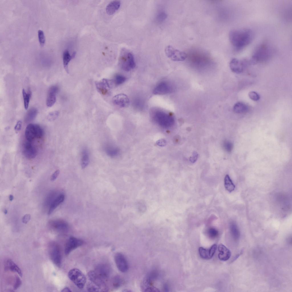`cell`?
<instances>
[{
	"instance_id": "6da1fadb",
	"label": "cell",
	"mask_w": 292,
	"mask_h": 292,
	"mask_svg": "<svg viewBox=\"0 0 292 292\" xmlns=\"http://www.w3.org/2000/svg\"><path fill=\"white\" fill-rule=\"evenodd\" d=\"M254 36L253 31L246 28L231 30L229 34L230 41L235 51L238 52L250 44Z\"/></svg>"
},
{
	"instance_id": "7a4b0ae2",
	"label": "cell",
	"mask_w": 292,
	"mask_h": 292,
	"mask_svg": "<svg viewBox=\"0 0 292 292\" xmlns=\"http://www.w3.org/2000/svg\"><path fill=\"white\" fill-rule=\"evenodd\" d=\"M273 50L271 46L265 43H261L255 48L250 59L251 63L255 64L265 62L271 58Z\"/></svg>"
},
{
	"instance_id": "3957f363",
	"label": "cell",
	"mask_w": 292,
	"mask_h": 292,
	"mask_svg": "<svg viewBox=\"0 0 292 292\" xmlns=\"http://www.w3.org/2000/svg\"><path fill=\"white\" fill-rule=\"evenodd\" d=\"M151 113L153 120L162 127L169 128L174 124V117L171 113L161 109L155 108L152 109Z\"/></svg>"
},
{
	"instance_id": "277c9868",
	"label": "cell",
	"mask_w": 292,
	"mask_h": 292,
	"mask_svg": "<svg viewBox=\"0 0 292 292\" xmlns=\"http://www.w3.org/2000/svg\"><path fill=\"white\" fill-rule=\"evenodd\" d=\"M121 68L126 71H129L135 66L133 55L129 51L124 49L121 50L119 60Z\"/></svg>"
},
{
	"instance_id": "5b68a950",
	"label": "cell",
	"mask_w": 292,
	"mask_h": 292,
	"mask_svg": "<svg viewBox=\"0 0 292 292\" xmlns=\"http://www.w3.org/2000/svg\"><path fill=\"white\" fill-rule=\"evenodd\" d=\"M69 279L79 288H83L86 281V277L79 269L73 268L70 270L68 273Z\"/></svg>"
},
{
	"instance_id": "8992f818",
	"label": "cell",
	"mask_w": 292,
	"mask_h": 292,
	"mask_svg": "<svg viewBox=\"0 0 292 292\" xmlns=\"http://www.w3.org/2000/svg\"><path fill=\"white\" fill-rule=\"evenodd\" d=\"M49 253L52 262L58 267L61 266L62 256L59 246L55 243L50 244L49 248Z\"/></svg>"
},
{
	"instance_id": "52a82bcc",
	"label": "cell",
	"mask_w": 292,
	"mask_h": 292,
	"mask_svg": "<svg viewBox=\"0 0 292 292\" xmlns=\"http://www.w3.org/2000/svg\"><path fill=\"white\" fill-rule=\"evenodd\" d=\"M165 52L167 57L175 61H183L187 57L185 52L175 49L170 45L166 47Z\"/></svg>"
},
{
	"instance_id": "ba28073f",
	"label": "cell",
	"mask_w": 292,
	"mask_h": 292,
	"mask_svg": "<svg viewBox=\"0 0 292 292\" xmlns=\"http://www.w3.org/2000/svg\"><path fill=\"white\" fill-rule=\"evenodd\" d=\"M88 275L90 282L99 288L101 291H107V287L105 281L100 278L94 271H89Z\"/></svg>"
},
{
	"instance_id": "9c48e42d",
	"label": "cell",
	"mask_w": 292,
	"mask_h": 292,
	"mask_svg": "<svg viewBox=\"0 0 292 292\" xmlns=\"http://www.w3.org/2000/svg\"><path fill=\"white\" fill-rule=\"evenodd\" d=\"M84 243L82 240L75 237H70L68 240L65 246V254L68 255L72 251L82 245Z\"/></svg>"
},
{
	"instance_id": "30bf717a",
	"label": "cell",
	"mask_w": 292,
	"mask_h": 292,
	"mask_svg": "<svg viewBox=\"0 0 292 292\" xmlns=\"http://www.w3.org/2000/svg\"><path fill=\"white\" fill-rule=\"evenodd\" d=\"M114 259L118 270L122 272H126L128 269V264L124 256L121 253H117L115 254Z\"/></svg>"
},
{
	"instance_id": "8fae6325",
	"label": "cell",
	"mask_w": 292,
	"mask_h": 292,
	"mask_svg": "<svg viewBox=\"0 0 292 292\" xmlns=\"http://www.w3.org/2000/svg\"><path fill=\"white\" fill-rule=\"evenodd\" d=\"M113 82L103 79L96 83V87L101 94L106 95L109 94L112 86Z\"/></svg>"
},
{
	"instance_id": "7c38bea8",
	"label": "cell",
	"mask_w": 292,
	"mask_h": 292,
	"mask_svg": "<svg viewBox=\"0 0 292 292\" xmlns=\"http://www.w3.org/2000/svg\"><path fill=\"white\" fill-rule=\"evenodd\" d=\"M172 90L171 86L166 82L162 81L158 83L153 90L155 95H164L171 92Z\"/></svg>"
},
{
	"instance_id": "4fadbf2b",
	"label": "cell",
	"mask_w": 292,
	"mask_h": 292,
	"mask_svg": "<svg viewBox=\"0 0 292 292\" xmlns=\"http://www.w3.org/2000/svg\"><path fill=\"white\" fill-rule=\"evenodd\" d=\"M247 61L246 60H241L234 58L230 61L229 66L232 71L236 73L240 74L242 72L245 64Z\"/></svg>"
},
{
	"instance_id": "5bb4252c",
	"label": "cell",
	"mask_w": 292,
	"mask_h": 292,
	"mask_svg": "<svg viewBox=\"0 0 292 292\" xmlns=\"http://www.w3.org/2000/svg\"><path fill=\"white\" fill-rule=\"evenodd\" d=\"M94 271L104 281L107 280L110 276V269L106 264L102 263L98 265Z\"/></svg>"
},
{
	"instance_id": "9a60e30c",
	"label": "cell",
	"mask_w": 292,
	"mask_h": 292,
	"mask_svg": "<svg viewBox=\"0 0 292 292\" xmlns=\"http://www.w3.org/2000/svg\"><path fill=\"white\" fill-rule=\"evenodd\" d=\"M31 142L27 141L23 146V154L27 158L29 159L34 158L36 155V149Z\"/></svg>"
},
{
	"instance_id": "2e32d148",
	"label": "cell",
	"mask_w": 292,
	"mask_h": 292,
	"mask_svg": "<svg viewBox=\"0 0 292 292\" xmlns=\"http://www.w3.org/2000/svg\"><path fill=\"white\" fill-rule=\"evenodd\" d=\"M217 246L216 244H213L209 249H206L200 247L198 250L200 257L205 259H209L213 256L216 250Z\"/></svg>"
},
{
	"instance_id": "e0dca14e",
	"label": "cell",
	"mask_w": 292,
	"mask_h": 292,
	"mask_svg": "<svg viewBox=\"0 0 292 292\" xmlns=\"http://www.w3.org/2000/svg\"><path fill=\"white\" fill-rule=\"evenodd\" d=\"M58 90V87L56 86H52L48 89L46 100V105L48 107H52L55 103L56 95Z\"/></svg>"
},
{
	"instance_id": "ac0fdd59",
	"label": "cell",
	"mask_w": 292,
	"mask_h": 292,
	"mask_svg": "<svg viewBox=\"0 0 292 292\" xmlns=\"http://www.w3.org/2000/svg\"><path fill=\"white\" fill-rule=\"evenodd\" d=\"M112 102L114 104L120 107L124 108L128 105L129 100L126 95L121 94L114 96L112 98Z\"/></svg>"
},
{
	"instance_id": "d6986e66",
	"label": "cell",
	"mask_w": 292,
	"mask_h": 292,
	"mask_svg": "<svg viewBox=\"0 0 292 292\" xmlns=\"http://www.w3.org/2000/svg\"><path fill=\"white\" fill-rule=\"evenodd\" d=\"M219 252L218 257L221 261H226L230 257L231 253L230 251L222 244H220L218 246Z\"/></svg>"
},
{
	"instance_id": "ffe728a7",
	"label": "cell",
	"mask_w": 292,
	"mask_h": 292,
	"mask_svg": "<svg viewBox=\"0 0 292 292\" xmlns=\"http://www.w3.org/2000/svg\"><path fill=\"white\" fill-rule=\"evenodd\" d=\"M25 135L27 140L31 142L36 138L35 124L30 123L28 124L26 128Z\"/></svg>"
},
{
	"instance_id": "44dd1931",
	"label": "cell",
	"mask_w": 292,
	"mask_h": 292,
	"mask_svg": "<svg viewBox=\"0 0 292 292\" xmlns=\"http://www.w3.org/2000/svg\"><path fill=\"white\" fill-rule=\"evenodd\" d=\"M50 225L54 229L60 232H65L68 230L67 224L64 222L59 220H53L50 222Z\"/></svg>"
},
{
	"instance_id": "7402d4cb",
	"label": "cell",
	"mask_w": 292,
	"mask_h": 292,
	"mask_svg": "<svg viewBox=\"0 0 292 292\" xmlns=\"http://www.w3.org/2000/svg\"><path fill=\"white\" fill-rule=\"evenodd\" d=\"M4 269L5 270H10L17 272L21 277L22 276V273L18 266L11 259H8L5 264Z\"/></svg>"
},
{
	"instance_id": "603a6c76",
	"label": "cell",
	"mask_w": 292,
	"mask_h": 292,
	"mask_svg": "<svg viewBox=\"0 0 292 292\" xmlns=\"http://www.w3.org/2000/svg\"><path fill=\"white\" fill-rule=\"evenodd\" d=\"M121 5L119 1L114 0L110 2L107 6L106 11L109 15L114 14L119 8Z\"/></svg>"
},
{
	"instance_id": "cb8c5ba5",
	"label": "cell",
	"mask_w": 292,
	"mask_h": 292,
	"mask_svg": "<svg viewBox=\"0 0 292 292\" xmlns=\"http://www.w3.org/2000/svg\"><path fill=\"white\" fill-rule=\"evenodd\" d=\"M76 55V53L73 52L71 54L67 50H64L63 54V62L64 67L66 72L68 73V65L70 61Z\"/></svg>"
},
{
	"instance_id": "d4e9b609",
	"label": "cell",
	"mask_w": 292,
	"mask_h": 292,
	"mask_svg": "<svg viewBox=\"0 0 292 292\" xmlns=\"http://www.w3.org/2000/svg\"><path fill=\"white\" fill-rule=\"evenodd\" d=\"M65 198L63 194H60L57 197L52 203L49 208L48 215H50L59 204L62 202Z\"/></svg>"
},
{
	"instance_id": "484cf974",
	"label": "cell",
	"mask_w": 292,
	"mask_h": 292,
	"mask_svg": "<svg viewBox=\"0 0 292 292\" xmlns=\"http://www.w3.org/2000/svg\"><path fill=\"white\" fill-rule=\"evenodd\" d=\"M248 106L242 102H238L236 103L234 106V111L238 113H242L246 112L248 110Z\"/></svg>"
},
{
	"instance_id": "4316f807",
	"label": "cell",
	"mask_w": 292,
	"mask_h": 292,
	"mask_svg": "<svg viewBox=\"0 0 292 292\" xmlns=\"http://www.w3.org/2000/svg\"><path fill=\"white\" fill-rule=\"evenodd\" d=\"M224 183L225 188L229 192H231L234 190L235 185L228 175H226L225 177Z\"/></svg>"
},
{
	"instance_id": "83f0119b",
	"label": "cell",
	"mask_w": 292,
	"mask_h": 292,
	"mask_svg": "<svg viewBox=\"0 0 292 292\" xmlns=\"http://www.w3.org/2000/svg\"><path fill=\"white\" fill-rule=\"evenodd\" d=\"M230 229L233 238L235 240L238 239L240 237V232L237 224L235 222H232L230 224Z\"/></svg>"
},
{
	"instance_id": "f1b7e54d",
	"label": "cell",
	"mask_w": 292,
	"mask_h": 292,
	"mask_svg": "<svg viewBox=\"0 0 292 292\" xmlns=\"http://www.w3.org/2000/svg\"><path fill=\"white\" fill-rule=\"evenodd\" d=\"M38 113L37 110L35 108H31L28 111L25 118V121L26 122H29L35 119Z\"/></svg>"
},
{
	"instance_id": "f546056e",
	"label": "cell",
	"mask_w": 292,
	"mask_h": 292,
	"mask_svg": "<svg viewBox=\"0 0 292 292\" xmlns=\"http://www.w3.org/2000/svg\"><path fill=\"white\" fill-rule=\"evenodd\" d=\"M22 94L24 100V108L27 110L29 107L31 93L30 91L27 93L25 90L23 89L22 90Z\"/></svg>"
},
{
	"instance_id": "4dcf8cb0",
	"label": "cell",
	"mask_w": 292,
	"mask_h": 292,
	"mask_svg": "<svg viewBox=\"0 0 292 292\" xmlns=\"http://www.w3.org/2000/svg\"><path fill=\"white\" fill-rule=\"evenodd\" d=\"M126 80L125 77L121 74H117L114 76L113 82L116 85H118L123 84Z\"/></svg>"
},
{
	"instance_id": "1f68e13d",
	"label": "cell",
	"mask_w": 292,
	"mask_h": 292,
	"mask_svg": "<svg viewBox=\"0 0 292 292\" xmlns=\"http://www.w3.org/2000/svg\"><path fill=\"white\" fill-rule=\"evenodd\" d=\"M207 234L209 237L211 239H214L217 237L218 232L216 228L213 227L209 228L207 230Z\"/></svg>"
},
{
	"instance_id": "d6a6232c",
	"label": "cell",
	"mask_w": 292,
	"mask_h": 292,
	"mask_svg": "<svg viewBox=\"0 0 292 292\" xmlns=\"http://www.w3.org/2000/svg\"><path fill=\"white\" fill-rule=\"evenodd\" d=\"M35 126L36 138H41L44 134L43 129L38 125L35 124Z\"/></svg>"
},
{
	"instance_id": "836d02e7",
	"label": "cell",
	"mask_w": 292,
	"mask_h": 292,
	"mask_svg": "<svg viewBox=\"0 0 292 292\" xmlns=\"http://www.w3.org/2000/svg\"><path fill=\"white\" fill-rule=\"evenodd\" d=\"M112 285L115 288L119 287L122 283V280L119 276H115L113 278L112 281Z\"/></svg>"
},
{
	"instance_id": "e575fe53",
	"label": "cell",
	"mask_w": 292,
	"mask_h": 292,
	"mask_svg": "<svg viewBox=\"0 0 292 292\" xmlns=\"http://www.w3.org/2000/svg\"><path fill=\"white\" fill-rule=\"evenodd\" d=\"M38 36L39 42L41 46H44L45 39L44 32L42 30H39L38 31Z\"/></svg>"
},
{
	"instance_id": "d590c367",
	"label": "cell",
	"mask_w": 292,
	"mask_h": 292,
	"mask_svg": "<svg viewBox=\"0 0 292 292\" xmlns=\"http://www.w3.org/2000/svg\"><path fill=\"white\" fill-rule=\"evenodd\" d=\"M88 291L90 292L101 291L100 289L91 282L89 283L87 287Z\"/></svg>"
},
{
	"instance_id": "8d00e7d4",
	"label": "cell",
	"mask_w": 292,
	"mask_h": 292,
	"mask_svg": "<svg viewBox=\"0 0 292 292\" xmlns=\"http://www.w3.org/2000/svg\"><path fill=\"white\" fill-rule=\"evenodd\" d=\"M248 95L252 100L256 101L259 100L260 98L259 95L256 92L251 91L249 92Z\"/></svg>"
},
{
	"instance_id": "74e56055",
	"label": "cell",
	"mask_w": 292,
	"mask_h": 292,
	"mask_svg": "<svg viewBox=\"0 0 292 292\" xmlns=\"http://www.w3.org/2000/svg\"><path fill=\"white\" fill-rule=\"evenodd\" d=\"M59 113L58 111H55L50 113L47 117V119L50 121H53L56 119L58 117Z\"/></svg>"
},
{
	"instance_id": "f35d334b",
	"label": "cell",
	"mask_w": 292,
	"mask_h": 292,
	"mask_svg": "<svg viewBox=\"0 0 292 292\" xmlns=\"http://www.w3.org/2000/svg\"><path fill=\"white\" fill-rule=\"evenodd\" d=\"M88 162L89 159L86 153H84L81 161V166L82 168H85L88 165Z\"/></svg>"
},
{
	"instance_id": "ab89813d",
	"label": "cell",
	"mask_w": 292,
	"mask_h": 292,
	"mask_svg": "<svg viewBox=\"0 0 292 292\" xmlns=\"http://www.w3.org/2000/svg\"><path fill=\"white\" fill-rule=\"evenodd\" d=\"M233 146L232 144L229 141H225L223 143L224 148L228 152H230L232 151Z\"/></svg>"
},
{
	"instance_id": "60d3db41",
	"label": "cell",
	"mask_w": 292,
	"mask_h": 292,
	"mask_svg": "<svg viewBox=\"0 0 292 292\" xmlns=\"http://www.w3.org/2000/svg\"><path fill=\"white\" fill-rule=\"evenodd\" d=\"M167 17V15L163 12H161L158 14L156 17V20L158 22H161L164 21Z\"/></svg>"
},
{
	"instance_id": "b9f144b4",
	"label": "cell",
	"mask_w": 292,
	"mask_h": 292,
	"mask_svg": "<svg viewBox=\"0 0 292 292\" xmlns=\"http://www.w3.org/2000/svg\"><path fill=\"white\" fill-rule=\"evenodd\" d=\"M21 283L22 281L20 278L17 276H16L15 283L13 286L14 289H17L20 286Z\"/></svg>"
},
{
	"instance_id": "7bdbcfd3",
	"label": "cell",
	"mask_w": 292,
	"mask_h": 292,
	"mask_svg": "<svg viewBox=\"0 0 292 292\" xmlns=\"http://www.w3.org/2000/svg\"><path fill=\"white\" fill-rule=\"evenodd\" d=\"M198 154L196 151L194 152L191 157H190V161L192 163L195 162L197 159L198 157Z\"/></svg>"
},
{
	"instance_id": "ee69618b",
	"label": "cell",
	"mask_w": 292,
	"mask_h": 292,
	"mask_svg": "<svg viewBox=\"0 0 292 292\" xmlns=\"http://www.w3.org/2000/svg\"><path fill=\"white\" fill-rule=\"evenodd\" d=\"M31 216L29 214H27L24 215L22 218V222L25 224H27L30 220Z\"/></svg>"
},
{
	"instance_id": "f6af8a7d",
	"label": "cell",
	"mask_w": 292,
	"mask_h": 292,
	"mask_svg": "<svg viewBox=\"0 0 292 292\" xmlns=\"http://www.w3.org/2000/svg\"><path fill=\"white\" fill-rule=\"evenodd\" d=\"M22 123L21 121H17L14 128L16 132H18L21 130L22 127Z\"/></svg>"
},
{
	"instance_id": "bcb514c9",
	"label": "cell",
	"mask_w": 292,
	"mask_h": 292,
	"mask_svg": "<svg viewBox=\"0 0 292 292\" xmlns=\"http://www.w3.org/2000/svg\"><path fill=\"white\" fill-rule=\"evenodd\" d=\"M60 173V171L57 170L52 175L50 180L52 181H54L57 178Z\"/></svg>"
},
{
	"instance_id": "7dc6e473",
	"label": "cell",
	"mask_w": 292,
	"mask_h": 292,
	"mask_svg": "<svg viewBox=\"0 0 292 292\" xmlns=\"http://www.w3.org/2000/svg\"><path fill=\"white\" fill-rule=\"evenodd\" d=\"M62 292H70L72 291L71 289L68 287H66L63 288L61 291Z\"/></svg>"
},
{
	"instance_id": "c3c4849f",
	"label": "cell",
	"mask_w": 292,
	"mask_h": 292,
	"mask_svg": "<svg viewBox=\"0 0 292 292\" xmlns=\"http://www.w3.org/2000/svg\"><path fill=\"white\" fill-rule=\"evenodd\" d=\"M9 199L10 201H12L13 199V196L12 195H10L9 196Z\"/></svg>"
},
{
	"instance_id": "681fc988",
	"label": "cell",
	"mask_w": 292,
	"mask_h": 292,
	"mask_svg": "<svg viewBox=\"0 0 292 292\" xmlns=\"http://www.w3.org/2000/svg\"><path fill=\"white\" fill-rule=\"evenodd\" d=\"M4 213L5 214H7V209L5 210L4 211Z\"/></svg>"
}]
</instances>
